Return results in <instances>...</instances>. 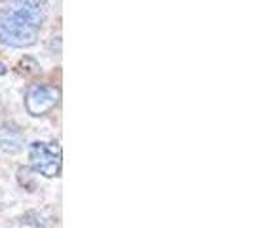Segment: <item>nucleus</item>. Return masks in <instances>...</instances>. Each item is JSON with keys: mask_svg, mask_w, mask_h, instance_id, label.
Listing matches in <instances>:
<instances>
[{"mask_svg": "<svg viewBox=\"0 0 253 228\" xmlns=\"http://www.w3.org/2000/svg\"><path fill=\"white\" fill-rule=\"evenodd\" d=\"M59 88L50 84H33L25 93V109L31 116H44L59 105Z\"/></svg>", "mask_w": 253, "mask_h": 228, "instance_id": "7ed1b4c3", "label": "nucleus"}, {"mask_svg": "<svg viewBox=\"0 0 253 228\" xmlns=\"http://www.w3.org/2000/svg\"><path fill=\"white\" fill-rule=\"evenodd\" d=\"M12 13H15L19 19L33 27H40L44 21V8L38 0H13L12 8H8Z\"/></svg>", "mask_w": 253, "mask_h": 228, "instance_id": "20e7f679", "label": "nucleus"}, {"mask_svg": "<svg viewBox=\"0 0 253 228\" xmlns=\"http://www.w3.org/2000/svg\"><path fill=\"white\" fill-rule=\"evenodd\" d=\"M29 160H31L33 171L42 177L55 179L61 175L63 154H61V147L57 143H44V141L31 143Z\"/></svg>", "mask_w": 253, "mask_h": 228, "instance_id": "f257e3e1", "label": "nucleus"}, {"mask_svg": "<svg viewBox=\"0 0 253 228\" xmlns=\"http://www.w3.org/2000/svg\"><path fill=\"white\" fill-rule=\"evenodd\" d=\"M38 29L19 19L10 10L0 12V42L12 48H29L37 44Z\"/></svg>", "mask_w": 253, "mask_h": 228, "instance_id": "f03ea898", "label": "nucleus"}, {"mask_svg": "<svg viewBox=\"0 0 253 228\" xmlns=\"http://www.w3.org/2000/svg\"><path fill=\"white\" fill-rule=\"evenodd\" d=\"M6 73H8V67H6L4 63H0V76L6 75Z\"/></svg>", "mask_w": 253, "mask_h": 228, "instance_id": "423d86ee", "label": "nucleus"}, {"mask_svg": "<svg viewBox=\"0 0 253 228\" xmlns=\"http://www.w3.org/2000/svg\"><path fill=\"white\" fill-rule=\"evenodd\" d=\"M0 149L6 152L21 151V135H19V131H15V129L0 131Z\"/></svg>", "mask_w": 253, "mask_h": 228, "instance_id": "39448f33", "label": "nucleus"}]
</instances>
